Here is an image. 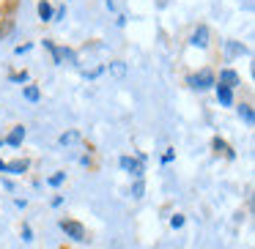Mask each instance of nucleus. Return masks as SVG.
Instances as JSON below:
<instances>
[{"instance_id": "8", "label": "nucleus", "mask_w": 255, "mask_h": 249, "mask_svg": "<svg viewBox=\"0 0 255 249\" xmlns=\"http://www.w3.org/2000/svg\"><path fill=\"white\" fill-rule=\"evenodd\" d=\"M239 115L244 118V123H247V126H253L255 115H253V107H250V104H242V107H239Z\"/></svg>"}, {"instance_id": "13", "label": "nucleus", "mask_w": 255, "mask_h": 249, "mask_svg": "<svg viewBox=\"0 0 255 249\" xmlns=\"http://www.w3.org/2000/svg\"><path fill=\"white\" fill-rule=\"evenodd\" d=\"M170 225H173V227H176V230H178V227L184 225V216H181V214H176V216H173V219H170Z\"/></svg>"}, {"instance_id": "15", "label": "nucleus", "mask_w": 255, "mask_h": 249, "mask_svg": "<svg viewBox=\"0 0 255 249\" xmlns=\"http://www.w3.org/2000/svg\"><path fill=\"white\" fill-rule=\"evenodd\" d=\"M228 50H231L233 55H236V52H244V47H236V44H228Z\"/></svg>"}, {"instance_id": "3", "label": "nucleus", "mask_w": 255, "mask_h": 249, "mask_svg": "<svg viewBox=\"0 0 255 249\" xmlns=\"http://www.w3.org/2000/svg\"><path fill=\"white\" fill-rule=\"evenodd\" d=\"M121 167L129 172V175H134V178H140V172H143L140 159H132V156H124V159H121Z\"/></svg>"}, {"instance_id": "14", "label": "nucleus", "mask_w": 255, "mask_h": 249, "mask_svg": "<svg viewBox=\"0 0 255 249\" xmlns=\"http://www.w3.org/2000/svg\"><path fill=\"white\" fill-rule=\"evenodd\" d=\"M61 181H63V172H55V175L50 178V183H52V186H58V183H61Z\"/></svg>"}, {"instance_id": "12", "label": "nucleus", "mask_w": 255, "mask_h": 249, "mask_svg": "<svg viewBox=\"0 0 255 249\" xmlns=\"http://www.w3.org/2000/svg\"><path fill=\"white\" fill-rule=\"evenodd\" d=\"M25 99H28V101H39V88H36V85H28V88H25Z\"/></svg>"}, {"instance_id": "16", "label": "nucleus", "mask_w": 255, "mask_h": 249, "mask_svg": "<svg viewBox=\"0 0 255 249\" xmlns=\"http://www.w3.org/2000/svg\"><path fill=\"white\" fill-rule=\"evenodd\" d=\"M0 172H6V162H0Z\"/></svg>"}, {"instance_id": "1", "label": "nucleus", "mask_w": 255, "mask_h": 249, "mask_svg": "<svg viewBox=\"0 0 255 249\" xmlns=\"http://www.w3.org/2000/svg\"><path fill=\"white\" fill-rule=\"evenodd\" d=\"M61 227H63V233H66L69 238H74V241H88V238H85V227L80 225V222H66L63 219Z\"/></svg>"}, {"instance_id": "10", "label": "nucleus", "mask_w": 255, "mask_h": 249, "mask_svg": "<svg viewBox=\"0 0 255 249\" xmlns=\"http://www.w3.org/2000/svg\"><path fill=\"white\" fill-rule=\"evenodd\" d=\"M6 170L8 172H25V170H28V162H11V165H6Z\"/></svg>"}, {"instance_id": "5", "label": "nucleus", "mask_w": 255, "mask_h": 249, "mask_svg": "<svg viewBox=\"0 0 255 249\" xmlns=\"http://www.w3.org/2000/svg\"><path fill=\"white\" fill-rule=\"evenodd\" d=\"M220 85H225V88H236V85H239V74L236 72H231V69H225V72H222L220 74Z\"/></svg>"}, {"instance_id": "7", "label": "nucleus", "mask_w": 255, "mask_h": 249, "mask_svg": "<svg viewBox=\"0 0 255 249\" xmlns=\"http://www.w3.org/2000/svg\"><path fill=\"white\" fill-rule=\"evenodd\" d=\"M22 137H25V129H22V126H17V129H14V132L8 134L6 140H3V143H6V145H14V148H17V145L22 143Z\"/></svg>"}, {"instance_id": "6", "label": "nucleus", "mask_w": 255, "mask_h": 249, "mask_svg": "<svg viewBox=\"0 0 255 249\" xmlns=\"http://www.w3.org/2000/svg\"><path fill=\"white\" fill-rule=\"evenodd\" d=\"M217 99H220V104H231L233 101V90L231 88H225V85H217Z\"/></svg>"}, {"instance_id": "4", "label": "nucleus", "mask_w": 255, "mask_h": 249, "mask_svg": "<svg viewBox=\"0 0 255 249\" xmlns=\"http://www.w3.org/2000/svg\"><path fill=\"white\" fill-rule=\"evenodd\" d=\"M192 44L195 47H209V28H206V25H200L192 33Z\"/></svg>"}, {"instance_id": "2", "label": "nucleus", "mask_w": 255, "mask_h": 249, "mask_svg": "<svg viewBox=\"0 0 255 249\" xmlns=\"http://www.w3.org/2000/svg\"><path fill=\"white\" fill-rule=\"evenodd\" d=\"M189 85H192V88H198V90H206V88H211V85H214V74L211 72H200V74H195V77H189Z\"/></svg>"}, {"instance_id": "9", "label": "nucleus", "mask_w": 255, "mask_h": 249, "mask_svg": "<svg viewBox=\"0 0 255 249\" xmlns=\"http://www.w3.org/2000/svg\"><path fill=\"white\" fill-rule=\"evenodd\" d=\"M39 17L44 19V22H50V19H52V6L47 3V0H41V3H39Z\"/></svg>"}, {"instance_id": "11", "label": "nucleus", "mask_w": 255, "mask_h": 249, "mask_svg": "<svg viewBox=\"0 0 255 249\" xmlns=\"http://www.w3.org/2000/svg\"><path fill=\"white\" fill-rule=\"evenodd\" d=\"M80 140V134L77 132H66V134H61V145H72V143H77Z\"/></svg>"}]
</instances>
